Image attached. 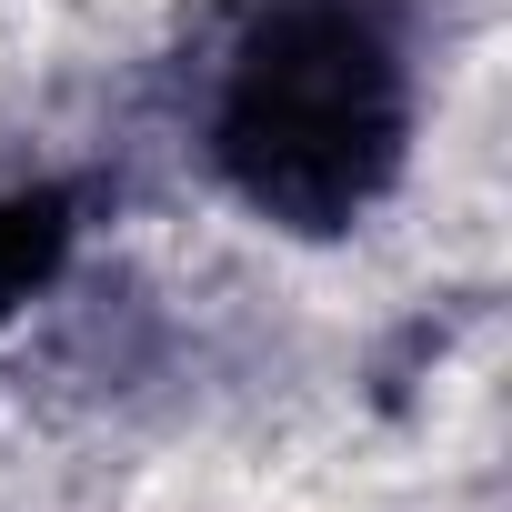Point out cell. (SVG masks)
I'll use <instances>...</instances> for the list:
<instances>
[{"label": "cell", "instance_id": "cell-1", "mask_svg": "<svg viewBox=\"0 0 512 512\" xmlns=\"http://www.w3.org/2000/svg\"><path fill=\"white\" fill-rule=\"evenodd\" d=\"M402 131L412 61L372 0H272L211 101V161L292 231H342L402 171Z\"/></svg>", "mask_w": 512, "mask_h": 512}]
</instances>
